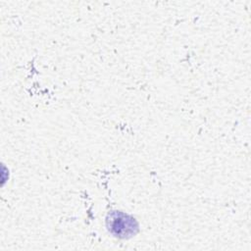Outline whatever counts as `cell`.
I'll return each instance as SVG.
<instances>
[{"mask_svg": "<svg viewBox=\"0 0 251 251\" xmlns=\"http://www.w3.org/2000/svg\"><path fill=\"white\" fill-rule=\"evenodd\" d=\"M107 226L112 234L120 238H128L137 232L138 225L132 217L123 212H112L107 218Z\"/></svg>", "mask_w": 251, "mask_h": 251, "instance_id": "6da1fadb", "label": "cell"}]
</instances>
